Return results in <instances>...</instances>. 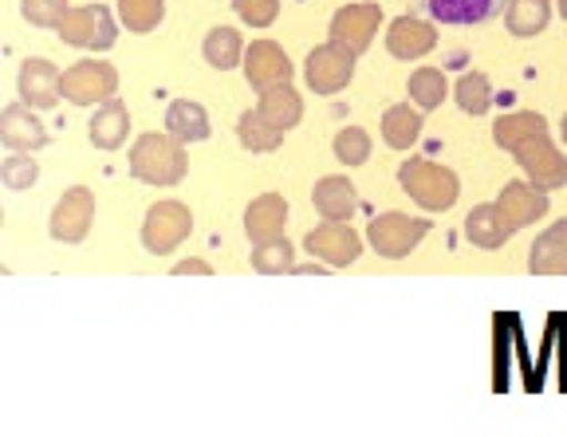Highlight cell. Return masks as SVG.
<instances>
[{
	"mask_svg": "<svg viewBox=\"0 0 567 437\" xmlns=\"http://www.w3.org/2000/svg\"><path fill=\"white\" fill-rule=\"evenodd\" d=\"M60 37L71 48H87V52H106L115 48L118 32L115 20L103 4H80V9H68V17L60 20Z\"/></svg>",
	"mask_w": 567,
	"mask_h": 437,
	"instance_id": "52a82bcc",
	"label": "cell"
},
{
	"mask_svg": "<svg viewBox=\"0 0 567 437\" xmlns=\"http://www.w3.org/2000/svg\"><path fill=\"white\" fill-rule=\"evenodd\" d=\"M422 138V107H410V103H394L382 115V143L390 150H410V146Z\"/></svg>",
	"mask_w": 567,
	"mask_h": 437,
	"instance_id": "d4e9b609",
	"label": "cell"
},
{
	"mask_svg": "<svg viewBox=\"0 0 567 437\" xmlns=\"http://www.w3.org/2000/svg\"><path fill=\"white\" fill-rule=\"evenodd\" d=\"M166 131L174 134L177 143H205L213 134L209 126V115H205L202 103H194V98H174L166 111Z\"/></svg>",
	"mask_w": 567,
	"mask_h": 437,
	"instance_id": "603a6c76",
	"label": "cell"
},
{
	"mask_svg": "<svg viewBox=\"0 0 567 437\" xmlns=\"http://www.w3.org/2000/svg\"><path fill=\"white\" fill-rule=\"evenodd\" d=\"M118 72L103 60H80L63 72V98L75 107H99L106 98H115Z\"/></svg>",
	"mask_w": 567,
	"mask_h": 437,
	"instance_id": "8992f818",
	"label": "cell"
},
{
	"mask_svg": "<svg viewBox=\"0 0 567 437\" xmlns=\"http://www.w3.org/2000/svg\"><path fill=\"white\" fill-rule=\"evenodd\" d=\"M91 221H95V194H91L87 186H71V189H63V197L55 201L48 229H52L55 241L80 244L91 232Z\"/></svg>",
	"mask_w": 567,
	"mask_h": 437,
	"instance_id": "30bf717a",
	"label": "cell"
},
{
	"mask_svg": "<svg viewBox=\"0 0 567 437\" xmlns=\"http://www.w3.org/2000/svg\"><path fill=\"white\" fill-rule=\"evenodd\" d=\"M194 232V214L182 201H154L146 209V221H142V244L154 257H169L177 244Z\"/></svg>",
	"mask_w": 567,
	"mask_h": 437,
	"instance_id": "277c9868",
	"label": "cell"
},
{
	"mask_svg": "<svg viewBox=\"0 0 567 437\" xmlns=\"http://www.w3.org/2000/svg\"><path fill=\"white\" fill-rule=\"evenodd\" d=\"M430 232V221H417V217H406V214H379L371 225H367V241L379 257L386 260H402L422 244V237Z\"/></svg>",
	"mask_w": 567,
	"mask_h": 437,
	"instance_id": "5b68a950",
	"label": "cell"
},
{
	"mask_svg": "<svg viewBox=\"0 0 567 437\" xmlns=\"http://www.w3.org/2000/svg\"><path fill=\"white\" fill-rule=\"evenodd\" d=\"M35 178H40V166H35L28 154H12V158L0 162V181H4V189H12V194L32 189Z\"/></svg>",
	"mask_w": 567,
	"mask_h": 437,
	"instance_id": "836d02e7",
	"label": "cell"
},
{
	"mask_svg": "<svg viewBox=\"0 0 567 437\" xmlns=\"http://www.w3.org/2000/svg\"><path fill=\"white\" fill-rule=\"evenodd\" d=\"M496 206L505 209V217L513 221V229H524V225L540 221L548 214V189H540L536 181H508L501 189V201Z\"/></svg>",
	"mask_w": 567,
	"mask_h": 437,
	"instance_id": "e0dca14e",
	"label": "cell"
},
{
	"mask_svg": "<svg viewBox=\"0 0 567 437\" xmlns=\"http://www.w3.org/2000/svg\"><path fill=\"white\" fill-rule=\"evenodd\" d=\"M434 44H437L434 24H425L417 17H399L386 28V52L394 60H422V55L434 52Z\"/></svg>",
	"mask_w": 567,
	"mask_h": 437,
	"instance_id": "2e32d148",
	"label": "cell"
},
{
	"mask_svg": "<svg viewBox=\"0 0 567 437\" xmlns=\"http://www.w3.org/2000/svg\"><path fill=\"white\" fill-rule=\"evenodd\" d=\"M252 268L260 277H280V272H292L296 268V249L288 237H272V241L252 244Z\"/></svg>",
	"mask_w": 567,
	"mask_h": 437,
	"instance_id": "f1b7e54d",
	"label": "cell"
},
{
	"mask_svg": "<svg viewBox=\"0 0 567 437\" xmlns=\"http://www.w3.org/2000/svg\"><path fill=\"white\" fill-rule=\"evenodd\" d=\"M233 9L245 24L252 28H268L276 17H280V0H233Z\"/></svg>",
	"mask_w": 567,
	"mask_h": 437,
	"instance_id": "d590c367",
	"label": "cell"
},
{
	"mask_svg": "<svg viewBox=\"0 0 567 437\" xmlns=\"http://www.w3.org/2000/svg\"><path fill=\"white\" fill-rule=\"evenodd\" d=\"M186 143H177L174 134H142L131 146V178L146 186H177L186 178Z\"/></svg>",
	"mask_w": 567,
	"mask_h": 437,
	"instance_id": "7a4b0ae2",
	"label": "cell"
},
{
	"mask_svg": "<svg viewBox=\"0 0 567 437\" xmlns=\"http://www.w3.org/2000/svg\"><path fill=\"white\" fill-rule=\"evenodd\" d=\"M493 138L501 150H508L516 162L524 166L532 181L540 189H559L567 186V158L551 146L548 134V118L520 111V115H505L496 118Z\"/></svg>",
	"mask_w": 567,
	"mask_h": 437,
	"instance_id": "6da1fadb",
	"label": "cell"
},
{
	"mask_svg": "<svg viewBox=\"0 0 567 437\" xmlns=\"http://www.w3.org/2000/svg\"><path fill=\"white\" fill-rule=\"evenodd\" d=\"M174 277H213V268L205 260H177Z\"/></svg>",
	"mask_w": 567,
	"mask_h": 437,
	"instance_id": "8d00e7d4",
	"label": "cell"
},
{
	"mask_svg": "<svg viewBox=\"0 0 567 437\" xmlns=\"http://www.w3.org/2000/svg\"><path fill=\"white\" fill-rule=\"evenodd\" d=\"M284 225H288V201H284V194H260L245 209V232L252 244L284 237Z\"/></svg>",
	"mask_w": 567,
	"mask_h": 437,
	"instance_id": "d6986e66",
	"label": "cell"
},
{
	"mask_svg": "<svg viewBox=\"0 0 567 437\" xmlns=\"http://www.w3.org/2000/svg\"><path fill=\"white\" fill-rule=\"evenodd\" d=\"M20 12L32 28H60L68 17V0H20Z\"/></svg>",
	"mask_w": 567,
	"mask_h": 437,
	"instance_id": "e575fe53",
	"label": "cell"
},
{
	"mask_svg": "<svg viewBox=\"0 0 567 437\" xmlns=\"http://www.w3.org/2000/svg\"><path fill=\"white\" fill-rule=\"evenodd\" d=\"M311 206H316V214L323 221H351L354 209H359V189L343 174H328V178H319L316 189H311Z\"/></svg>",
	"mask_w": 567,
	"mask_h": 437,
	"instance_id": "9a60e30c",
	"label": "cell"
},
{
	"mask_svg": "<svg viewBox=\"0 0 567 437\" xmlns=\"http://www.w3.org/2000/svg\"><path fill=\"white\" fill-rule=\"evenodd\" d=\"M166 17L162 0H118V20L126 24V32H154Z\"/></svg>",
	"mask_w": 567,
	"mask_h": 437,
	"instance_id": "4dcf8cb0",
	"label": "cell"
},
{
	"mask_svg": "<svg viewBox=\"0 0 567 437\" xmlns=\"http://www.w3.org/2000/svg\"><path fill=\"white\" fill-rule=\"evenodd\" d=\"M354 60H359V55H351L343 44H336V40H331V44H319L308 52L303 80H308V87L316 91V95H339V91L354 80Z\"/></svg>",
	"mask_w": 567,
	"mask_h": 437,
	"instance_id": "ba28073f",
	"label": "cell"
},
{
	"mask_svg": "<svg viewBox=\"0 0 567 437\" xmlns=\"http://www.w3.org/2000/svg\"><path fill=\"white\" fill-rule=\"evenodd\" d=\"M245 80L257 95L280 87V83H292V60L272 40H252V48H245Z\"/></svg>",
	"mask_w": 567,
	"mask_h": 437,
	"instance_id": "7c38bea8",
	"label": "cell"
},
{
	"mask_svg": "<svg viewBox=\"0 0 567 437\" xmlns=\"http://www.w3.org/2000/svg\"><path fill=\"white\" fill-rule=\"evenodd\" d=\"M559 17H564V20H567V0H559Z\"/></svg>",
	"mask_w": 567,
	"mask_h": 437,
	"instance_id": "f35d334b",
	"label": "cell"
},
{
	"mask_svg": "<svg viewBox=\"0 0 567 437\" xmlns=\"http://www.w3.org/2000/svg\"><path fill=\"white\" fill-rule=\"evenodd\" d=\"M457 103L465 115H485L488 103H493V87L481 72H470L457 80Z\"/></svg>",
	"mask_w": 567,
	"mask_h": 437,
	"instance_id": "d6a6232c",
	"label": "cell"
},
{
	"mask_svg": "<svg viewBox=\"0 0 567 437\" xmlns=\"http://www.w3.org/2000/svg\"><path fill=\"white\" fill-rule=\"evenodd\" d=\"M284 134H288V131L272 126L265 115H260V111H245V115L237 118V138H240V146H245V150H252V154H272L276 146L284 143Z\"/></svg>",
	"mask_w": 567,
	"mask_h": 437,
	"instance_id": "4316f807",
	"label": "cell"
},
{
	"mask_svg": "<svg viewBox=\"0 0 567 437\" xmlns=\"http://www.w3.org/2000/svg\"><path fill=\"white\" fill-rule=\"evenodd\" d=\"M32 111L35 107H28L24 98H20V103L4 107V115H0V143L9 146L12 154H35L48 146V126Z\"/></svg>",
	"mask_w": 567,
	"mask_h": 437,
	"instance_id": "5bb4252c",
	"label": "cell"
},
{
	"mask_svg": "<svg viewBox=\"0 0 567 437\" xmlns=\"http://www.w3.org/2000/svg\"><path fill=\"white\" fill-rule=\"evenodd\" d=\"M551 20V0H513L505 12V24L513 37L528 40L536 37V32H544Z\"/></svg>",
	"mask_w": 567,
	"mask_h": 437,
	"instance_id": "83f0119b",
	"label": "cell"
},
{
	"mask_svg": "<svg viewBox=\"0 0 567 437\" xmlns=\"http://www.w3.org/2000/svg\"><path fill=\"white\" fill-rule=\"evenodd\" d=\"M257 111L272 126H280V131H292V126H300V118H303V98H300V91H296L292 83H280V87L260 91Z\"/></svg>",
	"mask_w": 567,
	"mask_h": 437,
	"instance_id": "cb8c5ba5",
	"label": "cell"
},
{
	"mask_svg": "<svg viewBox=\"0 0 567 437\" xmlns=\"http://www.w3.org/2000/svg\"><path fill=\"white\" fill-rule=\"evenodd\" d=\"M410 103L422 111H434L442 107L445 91H450V83H445V72H437V67H417L414 75H410Z\"/></svg>",
	"mask_w": 567,
	"mask_h": 437,
	"instance_id": "f546056e",
	"label": "cell"
},
{
	"mask_svg": "<svg viewBox=\"0 0 567 437\" xmlns=\"http://www.w3.org/2000/svg\"><path fill=\"white\" fill-rule=\"evenodd\" d=\"M513 221L505 217V209L496 206H477L470 217H465V237H470L473 244H481V249H501V244L513 237Z\"/></svg>",
	"mask_w": 567,
	"mask_h": 437,
	"instance_id": "7402d4cb",
	"label": "cell"
},
{
	"mask_svg": "<svg viewBox=\"0 0 567 437\" xmlns=\"http://www.w3.org/2000/svg\"><path fill=\"white\" fill-rule=\"evenodd\" d=\"M399 186L414 197L417 206L430 209V214H445V209H450L453 201H457V194H461L457 174L445 170V166H437V162H430V158L402 162V166H399Z\"/></svg>",
	"mask_w": 567,
	"mask_h": 437,
	"instance_id": "3957f363",
	"label": "cell"
},
{
	"mask_svg": "<svg viewBox=\"0 0 567 437\" xmlns=\"http://www.w3.org/2000/svg\"><path fill=\"white\" fill-rule=\"evenodd\" d=\"M202 55L209 67H217V72H229V67H237L240 60H245V44H240V32L237 28H209L205 32V44H202Z\"/></svg>",
	"mask_w": 567,
	"mask_h": 437,
	"instance_id": "484cf974",
	"label": "cell"
},
{
	"mask_svg": "<svg viewBox=\"0 0 567 437\" xmlns=\"http://www.w3.org/2000/svg\"><path fill=\"white\" fill-rule=\"evenodd\" d=\"M20 98H24L28 107L35 111H52L55 103L63 98V72L55 67L52 60H40V55H32V60L20 63Z\"/></svg>",
	"mask_w": 567,
	"mask_h": 437,
	"instance_id": "4fadbf2b",
	"label": "cell"
},
{
	"mask_svg": "<svg viewBox=\"0 0 567 437\" xmlns=\"http://www.w3.org/2000/svg\"><path fill=\"white\" fill-rule=\"evenodd\" d=\"M126 134H131V111H126L123 98H106L99 103L95 115L87 123V138L95 150H118L126 143Z\"/></svg>",
	"mask_w": 567,
	"mask_h": 437,
	"instance_id": "ac0fdd59",
	"label": "cell"
},
{
	"mask_svg": "<svg viewBox=\"0 0 567 437\" xmlns=\"http://www.w3.org/2000/svg\"><path fill=\"white\" fill-rule=\"evenodd\" d=\"M303 249L328 268H347L363 257V237L351 229V221H323L303 237Z\"/></svg>",
	"mask_w": 567,
	"mask_h": 437,
	"instance_id": "9c48e42d",
	"label": "cell"
},
{
	"mask_svg": "<svg viewBox=\"0 0 567 437\" xmlns=\"http://www.w3.org/2000/svg\"><path fill=\"white\" fill-rule=\"evenodd\" d=\"M528 272L540 277H567V217L551 225L544 237H536L528 257Z\"/></svg>",
	"mask_w": 567,
	"mask_h": 437,
	"instance_id": "44dd1931",
	"label": "cell"
},
{
	"mask_svg": "<svg viewBox=\"0 0 567 437\" xmlns=\"http://www.w3.org/2000/svg\"><path fill=\"white\" fill-rule=\"evenodd\" d=\"M508 0H425V12L437 20V24H485V20L501 17Z\"/></svg>",
	"mask_w": 567,
	"mask_h": 437,
	"instance_id": "ffe728a7",
	"label": "cell"
},
{
	"mask_svg": "<svg viewBox=\"0 0 567 437\" xmlns=\"http://www.w3.org/2000/svg\"><path fill=\"white\" fill-rule=\"evenodd\" d=\"M331 150H336V158L343 162V166H363V162L371 158V134H367L363 126H343V131L336 134Z\"/></svg>",
	"mask_w": 567,
	"mask_h": 437,
	"instance_id": "1f68e13d",
	"label": "cell"
},
{
	"mask_svg": "<svg viewBox=\"0 0 567 437\" xmlns=\"http://www.w3.org/2000/svg\"><path fill=\"white\" fill-rule=\"evenodd\" d=\"M382 24V4H347V9H339L336 17H331V40L336 44H343L351 55H363L367 48H371L374 32H379Z\"/></svg>",
	"mask_w": 567,
	"mask_h": 437,
	"instance_id": "8fae6325",
	"label": "cell"
},
{
	"mask_svg": "<svg viewBox=\"0 0 567 437\" xmlns=\"http://www.w3.org/2000/svg\"><path fill=\"white\" fill-rule=\"evenodd\" d=\"M559 138L567 143V115H564V126H559Z\"/></svg>",
	"mask_w": 567,
	"mask_h": 437,
	"instance_id": "74e56055",
	"label": "cell"
}]
</instances>
